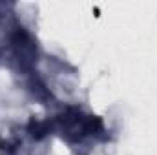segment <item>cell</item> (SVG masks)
I'll list each match as a JSON object with an SVG mask.
<instances>
[{"label": "cell", "instance_id": "obj_1", "mask_svg": "<svg viewBox=\"0 0 157 155\" xmlns=\"http://www.w3.org/2000/svg\"><path fill=\"white\" fill-rule=\"evenodd\" d=\"M29 131L35 139H42L48 133V124L46 122H31L29 124Z\"/></svg>", "mask_w": 157, "mask_h": 155}]
</instances>
